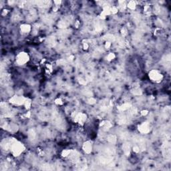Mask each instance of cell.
<instances>
[{"mask_svg": "<svg viewBox=\"0 0 171 171\" xmlns=\"http://www.w3.org/2000/svg\"><path fill=\"white\" fill-rule=\"evenodd\" d=\"M28 60V54L26 53H20L19 55L17 56V62L19 64H24L26 62H27Z\"/></svg>", "mask_w": 171, "mask_h": 171, "instance_id": "1", "label": "cell"}]
</instances>
